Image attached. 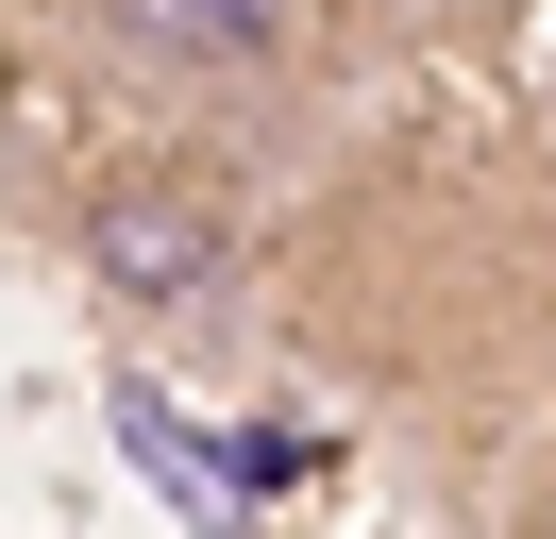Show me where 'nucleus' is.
I'll list each match as a JSON object with an SVG mask.
<instances>
[{"label":"nucleus","instance_id":"1","mask_svg":"<svg viewBox=\"0 0 556 539\" xmlns=\"http://www.w3.org/2000/svg\"><path fill=\"white\" fill-rule=\"evenodd\" d=\"M85 270H102L118 303H203L219 270H237V236H219V202H186V186H118L102 220H85Z\"/></svg>","mask_w":556,"mask_h":539},{"label":"nucleus","instance_id":"2","mask_svg":"<svg viewBox=\"0 0 556 539\" xmlns=\"http://www.w3.org/2000/svg\"><path fill=\"white\" fill-rule=\"evenodd\" d=\"M152 67H270L287 51V0H102Z\"/></svg>","mask_w":556,"mask_h":539},{"label":"nucleus","instance_id":"3","mask_svg":"<svg viewBox=\"0 0 556 539\" xmlns=\"http://www.w3.org/2000/svg\"><path fill=\"white\" fill-rule=\"evenodd\" d=\"M540 539H556V489H540Z\"/></svg>","mask_w":556,"mask_h":539}]
</instances>
